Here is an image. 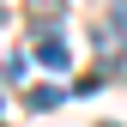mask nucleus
<instances>
[{"instance_id":"20e7f679","label":"nucleus","mask_w":127,"mask_h":127,"mask_svg":"<svg viewBox=\"0 0 127 127\" xmlns=\"http://www.w3.org/2000/svg\"><path fill=\"white\" fill-rule=\"evenodd\" d=\"M24 6H30V12H42V18H49V12H61V6H67V0H24Z\"/></svg>"},{"instance_id":"f03ea898","label":"nucleus","mask_w":127,"mask_h":127,"mask_svg":"<svg viewBox=\"0 0 127 127\" xmlns=\"http://www.w3.org/2000/svg\"><path fill=\"white\" fill-rule=\"evenodd\" d=\"M115 36H121V49H127V0L109 6V30H103V42H115Z\"/></svg>"},{"instance_id":"f257e3e1","label":"nucleus","mask_w":127,"mask_h":127,"mask_svg":"<svg viewBox=\"0 0 127 127\" xmlns=\"http://www.w3.org/2000/svg\"><path fill=\"white\" fill-rule=\"evenodd\" d=\"M36 55L49 61V67H67V36H55V30H42V36H36Z\"/></svg>"},{"instance_id":"7ed1b4c3","label":"nucleus","mask_w":127,"mask_h":127,"mask_svg":"<svg viewBox=\"0 0 127 127\" xmlns=\"http://www.w3.org/2000/svg\"><path fill=\"white\" fill-rule=\"evenodd\" d=\"M24 103H30V109H55V103H61V91H55V85H36Z\"/></svg>"}]
</instances>
